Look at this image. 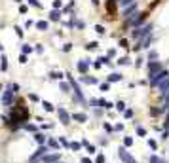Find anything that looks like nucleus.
<instances>
[{"mask_svg":"<svg viewBox=\"0 0 169 163\" xmlns=\"http://www.w3.org/2000/svg\"><path fill=\"white\" fill-rule=\"evenodd\" d=\"M82 163H91V161L87 159V157H84V159H82Z\"/></svg>","mask_w":169,"mask_h":163,"instance_id":"c9c22d12","label":"nucleus"},{"mask_svg":"<svg viewBox=\"0 0 169 163\" xmlns=\"http://www.w3.org/2000/svg\"><path fill=\"white\" fill-rule=\"evenodd\" d=\"M120 47H124V49H127V47H129V42H127L126 38H122V40H120Z\"/></svg>","mask_w":169,"mask_h":163,"instance_id":"4be33fe9","label":"nucleus"},{"mask_svg":"<svg viewBox=\"0 0 169 163\" xmlns=\"http://www.w3.org/2000/svg\"><path fill=\"white\" fill-rule=\"evenodd\" d=\"M13 93H15V91L11 89V87H8V89L4 91V95H2V102H4L6 106L11 104V101H13Z\"/></svg>","mask_w":169,"mask_h":163,"instance_id":"20e7f679","label":"nucleus"},{"mask_svg":"<svg viewBox=\"0 0 169 163\" xmlns=\"http://www.w3.org/2000/svg\"><path fill=\"white\" fill-rule=\"evenodd\" d=\"M34 49H36V53H44V46H42V44H36Z\"/></svg>","mask_w":169,"mask_h":163,"instance_id":"c85d7f7f","label":"nucleus"},{"mask_svg":"<svg viewBox=\"0 0 169 163\" xmlns=\"http://www.w3.org/2000/svg\"><path fill=\"white\" fill-rule=\"evenodd\" d=\"M13 30H15V34H17V38H23V36H25V29H23V27L15 25V27H13Z\"/></svg>","mask_w":169,"mask_h":163,"instance_id":"f8f14e48","label":"nucleus"},{"mask_svg":"<svg viewBox=\"0 0 169 163\" xmlns=\"http://www.w3.org/2000/svg\"><path fill=\"white\" fill-rule=\"evenodd\" d=\"M74 120H78V121H86V116H84V114H74Z\"/></svg>","mask_w":169,"mask_h":163,"instance_id":"393cba45","label":"nucleus"},{"mask_svg":"<svg viewBox=\"0 0 169 163\" xmlns=\"http://www.w3.org/2000/svg\"><path fill=\"white\" fill-rule=\"evenodd\" d=\"M27 4H29V6H33V8H38V10L42 8V4H40L38 0H27Z\"/></svg>","mask_w":169,"mask_h":163,"instance_id":"a211bd4d","label":"nucleus"},{"mask_svg":"<svg viewBox=\"0 0 169 163\" xmlns=\"http://www.w3.org/2000/svg\"><path fill=\"white\" fill-rule=\"evenodd\" d=\"M0 70H4V72L8 70V57H6V55L0 57Z\"/></svg>","mask_w":169,"mask_h":163,"instance_id":"1a4fd4ad","label":"nucleus"},{"mask_svg":"<svg viewBox=\"0 0 169 163\" xmlns=\"http://www.w3.org/2000/svg\"><path fill=\"white\" fill-rule=\"evenodd\" d=\"M42 106H44V110H48V112H51V110H53V104H51V102H48V101H44Z\"/></svg>","mask_w":169,"mask_h":163,"instance_id":"6ab92c4d","label":"nucleus"},{"mask_svg":"<svg viewBox=\"0 0 169 163\" xmlns=\"http://www.w3.org/2000/svg\"><path fill=\"white\" fill-rule=\"evenodd\" d=\"M59 118H61V121H63V123H68V114H67L63 108H59Z\"/></svg>","mask_w":169,"mask_h":163,"instance_id":"4468645a","label":"nucleus"},{"mask_svg":"<svg viewBox=\"0 0 169 163\" xmlns=\"http://www.w3.org/2000/svg\"><path fill=\"white\" fill-rule=\"evenodd\" d=\"M82 80L86 82V83H95V82H97V80H95V78H87V76H84Z\"/></svg>","mask_w":169,"mask_h":163,"instance_id":"cd10ccee","label":"nucleus"},{"mask_svg":"<svg viewBox=\"0 0 169 163\" xmlns=\"http://www.w3.org/2000/svg\"><path fill=\"white\" fill-rule=\"evenodd\" d=\"M108 80H110V82H116V80H120V74H110V76H108Z\"/></svg>","mask_w":169,"mask_h":163,"instance_id":"a878e982","label":"nucleus"},{"mask_svg":"<svg viewBox=\"0 0 169 163\" xmlns=\"http://www.w3.org/2000/svg\"><path fill=\"white\" fill-rule=\"evenodd\" d=\"M2 49H4V47H2V44H0V51H2Z\"/></svg>","mask_w":169,"mask_h":163,"instance_id":"4c0bfd02","label":"nucleus"},{"mask_svg":"<svg viewBox=\"0 0 169 163\" xmlns=\"http://www.w3.org/2000/svg\"><path fill=\"white\" fill-rule=\"evenodd\" d=\"M48 144H50V146H53V148H57V142H55L53 138H50V140H48Z\"/></svg>","mask_w":169,"mask_h":163,"instance_id":"2f4dec72","label":"nucleus"},{"mask_svg":"<svg viewBox=\"0 0 169 163\" xmlns=\"http://www.w3.org/2000/svg\"><path fill=\"white\" fill-rule=\"evenodd\" d=\"M48 21H51V23H61V21H63V10H53V8H51L50 13H48Z\"/></svg>","mask_w":169,"mask_h":163,"instance_id":"f03ea898","label":"nucleus"},{"mask_svg":"<svg viewBox=\"0 0 169 163\" xmlns=\"http://www.w3.org/2000/svg\"><path fill=\"white\" fill-rule=\"evenodd\" d=\"M0 89H2V85H0Z\"/></svg>","mask_w":169,"mask_h":163,"instance_id":"58836bf2","label":"nucleus"},{"mask_svg":"<svg viewBox=\"0 0 169 163\" xmlns=\"http://www.w3.org/2000/svg\"><path fill=\"white\" fill-rule=\"evenodd\" d=\"M13 2H17V4H23V0H13Z\"/></svg>","mask_w":169,"mask_h":163,"instance_id":"e433bc0d","label":"nucleus"},{"mask_svg":"<svg viewBox=\"0 0 169 163\" xmlns=\"http://www.w3.org/2000/svg\"><path fill=\"white\" fill-rule=\"evenodd\" d=\"M57 159H59V156H57V154H53V156H44L42 163H55Z\"/></svg>","mask_w":169,"mask_h":163,"instance_id":"0eeeda50","label":"nucleus"},{"mask_svg":"<svg viewBox=\"0 0 169 163\" xmlns=\"http://www.w3.org/2000/svg\"><path fill=\"white\" fill-rule=\"evenodd\" d=\"M91 4H93V6H99V4H101V0H91Z\"/></svg>","mask_w":169,"mask_h":163,"instance_id":"f704fd0d","label":"nucleus"},{"mask_svg":"<svg viewBox=\"0 0 169 163\" xmlns=\"http://www.w3.org/2000/svg\"><path fill=\"white\" fill-rule=\"evenodd\" d=\"M76 66H78V70H80L82 74H86L87 70H89V61H87V59H80Z\"/></svg>","mask_w":169,"mask_h":163,"instance_id":"39448f33","label":"nucleus"},{"mask_svg":"<svg viewBox=\"0 0 169 163\" xmlns=\"http://www.w3.org/2000/svg\"><path fill=\"white\" fill-rule=\"evenodd\" d=\"M118 63H120V65H129V57H120Z\"/></svg>","mask_w":169,"mask_h":163,"instance_id":"5701e85b","label":"nucleus"},{"mask_svg":"<svg viewBox=\"0 0 169 163\" xmlns=\"http://www.w3.org/2000/svg\"><path fill=\"white\" fill-rule=\"evenodd\" d=\"M137 13H139V6H137V2H135V4H131V6H127V8H124V10H122V17H126V19H131V17H135Z\"/></svg>","mask_w":169,"mask_h":163,"instance_id":"f257e3e1","label":"nucleus"},{"mask_svg":"<svg viewBox=\"0 0 169 163\" xmlns=\"http://www.w3.org/2000/svg\"><path fill=\"white\" fill-rule=\"evenodd\" d=\"M72 150H80V144H78V142H72Z\"/></svg>","mask_w":169,"mask_h":163,"instance_id":"473e14b6","label":"nucleus"},{"mask_svg":"<svg viewBox=\"0 0 169 163\" xmlns=\"http://www.w3.org/2000/svg\"><path fill=\"white\" fill-rule=\"evenodd\" d=\"M61 49H63V51H65V53H68V51H70V49H72V44H70V42H67V44H63V47H61Z\"/></svg>","mask_w":169,"mask_h":163,"instance_id":"412c9836","label":"nucleus"},{"mask_svg":"<svg viewBox=\"0 0 169 163\" xmlns=\"http://www.w3.org/2000/svg\"><path fill=\"white\" fill-rule=\"evenodd\" d=\"M46 152H48V148H46V146H40V148H38V150H36V152H34V156L31 157V163H34L36 159H38V157L46 156Z\"/></svg>","mask_w":169,"mask_h":163,"instance_id":"423d86ee","label":"nucleus"},{"mask_svg":"<svg viewBox=\"0 0 169 163\" xmlns=\"http://www.w3.org/2000/svg\"><path fill=\"white\" fill-rule=\"evenodd\" d=\"M34 140H36V142H40V144H42V142L46 140V137H44L42 133H36V135H34Z\"/></svg>","mask_w":169,"mask_h":163,"instance_id":"aec40b11","label":"nucleus"},{"mask_svg":"<svg viewBox=\"0 0 169 163\" xmlns=\"http://www.w3.org/2000/svg\"><path fill=\"white\" fill-rule=\"evenodd\" d=\"M51 6H53V10H63V0H53V4H51Z\"/></svg>","mask_w":169,"mask_h":163,"instance_id":"f3484780","label":"nucleus"},{"mask_svg":"<svg viewBox=\"0 0 169 163\" xmlns=\"http://www.w3.org/2000/svg\"><path fill=\"white\" fill-rule=\"evenodd\" d=\"M34 29L40 30V32H46V30H50V21L48 19H38L34 23Z\"/></svg>","mask_w":169,"mask_h":163,"instance_id":"7ed1b4c3","label":"nucleus"},{"mask_svg":"<svg viewBox=\"0 0 169 163\" xmlns=\"http://www.w3.org/2000/svg\"><path fill=\"white\" fill-rule=\"evenodd\" d=\"M61 89H63V91L67 93V91H68V85H67V83H61Z\"/></svg>","mask_w":169,"mask_h":163,"instance_id":"72a5a7b5","label":"nucleus"},{"mask_svg":"<svg viewBox=\"0 0 169 163\" xmlns=\"http://www.w3.org/2000/svg\"><path fill=\"white\" fill-rule=\"evenodd\" d=\"M34 23H36V21H33V19L25 21V29H31V27H34Z\"/></svg>","mask_w":169,"mask_h":163,"instance_id":"bb28decb","label":"nucleus"},{"mask_svg":"<svg viewBox=\"0 0 169 163\" xmlns=\"http://www.w3.org/2000/svg\"><path fill=\"white\" fill-rule=\"evenodd\" d=\"M137 2V0H120V8H122V10H124V8H127V6H131V4H135Z\"/></svg>","mask_w":169,"mask_h":163,"instance_id":"2eb2a0df","label":"nucleus"},{"mask_svg":"<svg viewBox=\"0 0 169 163\" xmlns=\"http://www.w3.org/2000/svg\"><path fill=\"white\" fill-rule=\"evenodd\" d=\"M97 47H99V42H87L86 44V49L87 51H95Z\"/></svg>","mask_w":169,"mask_h":163,"instance_id":"ddd939ff","label":"nucleus"},{"mask_svg":"<svg viewBox=\"0 0 169 163\" xmlns=\"http://www.w3.org/2000/svg\"><path fill=\"white\" fill-rule=\"evenodd\" d=\"M33 49H34V47L31 46V44H23V46H21V53H25V55H29Z\"/></svg>","mask_w":169,"mask_h":163,"instance_id":"9b49d317","label":"nucleus"},{"mask_svg":"<svg viewBox=\"0 0 169 163\" xmlns=\"http://www.w3.org/2000/svg\"><path fill=\"white\" fill-rule=\"evenodd\" d=\"M19 63H21V65H25V63H27V55H25V53L19 55Z\"/></svg>","mask_w":169,"mask_h":163,"instance_id":"c756f323","label":"nucleus"},{"mask_svg":"<svg viewBox=\"0 0 169 163\" xmlns=\"http://www.w3.org/2000/svg\"><path fill=\"white\" fill-rule=\"evenodd\" d=\"M25 129H27V131H36V125H33V123H27Z\"/></svg>","mask_w":169,"mask_h":163,"instance_id":"7c9ffc66","label":"nucleus"},{"mask_svg":"<svg viewBox=\"0 0 169 163\" xmlns=\"http://www.w3.org/2000/svg\"><path fill=\"white\" fill-rule=\"evenodd\" d=\"M74 29L76 30H84L86 29V23H84L82 19H74Z\"/></svg>","mask_w":169,"mask_h":163,"instance_id":"6e6552de","label":"nucleus"},{"mask_svg":"<svg viewBox=\"0 0 169 163\" xmlns=\"http://www.w3.org/2000/svg\"><path fill=\"white\" fill-rule=\"evenodd\" d=\"M19 13H21V15L29 13V4H19Z\"/></svg>","mask_w":169,"mask_h":163,"instance_id":"dca6fc26","label":"nucleus"},{"mask_svg":"<svg viewBox=\"0 0 169 163\" xmlns=\"http://www.w3.org/2000/svg\"><path fill=\"white\" fill-rule=\"evenodd\" d=\"M93 30L99 34V36H104V34H107V29H104L103 25H95V27H93Z\"/></svg>","mask_w":169,"mask_h":163,"instance_id":"9d476101","label":"nucleus"},{"mask_svg":"<svg viewBox=\"0 0 169 163\" xmlns=\"http://www.w3.org/2000/svg\"><path fill=\"white\" fill-rule=\"evenodd\" d=\"M50 76L53 78V80H61V78H63V74H61V72H51Z\"/></svg>","mask_w":169,"mask_h":163,"instance_id":"b1692460","label":"nucleus"}]
</instances>
